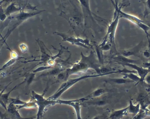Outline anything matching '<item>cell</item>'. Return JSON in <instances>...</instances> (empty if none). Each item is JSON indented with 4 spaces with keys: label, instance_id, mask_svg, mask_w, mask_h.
Segmentation results:
<instances>
[{
    "label": "cell",
    "instance_id": "obj_6",
    "mask_svg": "<svg viewBox=\"0 0 150 119\" xmlns=\"http://www.w3.org/2000/svg\"><path fill=\"white\" fill-rule=\"evenodd\" d=\"M58 35L59 36L63 38V42H67L73 45L83 47L87 49H89L92 48V46L89 43V40L88 39H83L80 38H75L73 37L69 36L63 33L56 32Z\"/></svg>",
    "mask_w": 150,
    "mask_h": 119
},
{
    "label": "cell",
    "instance_id": "obj_1",
    "mask_svg": "<svg viewBox=\"0 0 150 119\" xmlns=\"http://www.w3.org/2000/svg\"><path fill=\"white\" fill-rule=\"evenodd\" d=\"M93 69L98 74H105V75L112 74L111 72L107 73H103V68L101 67V64L98 59L96 58L94 51H91L88 56H84L81 52V59L73 65L71 68L67 69L64 75L65 80H67L71 75L85 73L89 69Z\"/></svg>",
    "mask_w": 150,
    "mask_h": 119
},
{
    "label": "cell",
    "instance_id": "obj_16",
    "mask_svg": "<svg viewBox=\"0 0 150 119\" xmlns=\"http://www.w3.org/2000/svg\"><path fill=\"white\" fill-rule=\"evenodd\" d=\"M141 46H142V43L141 42L138 45L135 47L134 49L130 50L125 51H124L122 53V55L126 57L129 56H132V55H134L136 52H137L138 51L140 47H141Z\"/></svg>",
    "mask_w": 150,
    "mask_h": 119
},
{
    "label": "cell",
    "instance_id": "obj_4",
    "mask_svg": "<svg viewBox=\"0 0 150 119\" xmlns=\"http://www.w3.org/2000/svg\"><path fill=\"white\" fill-rule=\"evenodd\" d=\"M119 15L117 13H115L114 20L110 23V25L108 28V32L107 35L105 36L103 42L102 43L99 47L102 48L106 45L107 42L109 41L110 44L115 45V34L116 30L118 25V21L120 19Z\"/></svg>",
    "mask_w": 150,
    "mask_h": 119
},
{
    "label": "cell",
    "instance_id": "obj_8",
    "mask_svg": "<svg viewBox=\"0 0 150 119\" xmlns=\"http://www.w3.org/2000/svg\"><path fill=\"white\" fill-rule=\"evenodd\" d=\"M43 11V10H42V11H39V12L33 13H26L23 11L21 12L20 13L17 15L16 17H15L17 22L16 24V27H17V26H18V25H20L23 22L26 20H28L29 18H31L36 15L39 14V13H41Z\"/></svg>",
    "mask_w": 150,
    "mask_h": 119
},
{
    "label": "cell",
    "instance_id": "obj_12",
    "mask_svg": "<svg viewBox=\"0 0 150 119\" xmlns=\"http://www.w3.org/2000/svg\"><path fill=\"white\" fill-rule=\"evenodd\" d=\"M148 116H150V110L149 109L142 108L132 119H144Z\"/></svg>",
    "mask_w": 150,
    "mask_h": 119
},
{
    "label": "cell",
    "instance_id": "obj_26",
    "mask_svg": "<svg viewBox=\"0 0 150 119\" xmlns=\"http://www.w3.org/2000/svg\"><path fill=\"white\" fill-rule=\"evenodd\" d=\"M144 54L146 58H148L150 57V54L149 53V52H147V51H145L144 52Z\"/></svg>",
    "mask_w": 150,
    "mask_h": 119
},
{
    "label": "cell",
    "instance_id": "obj_13",
    "mask_svg": "<svg viewBox=\"0 0 150 119\" xmlns=\"http://www.w3.org/2000/svg\"><path fill=\"white\" fill-rule=\"evenodd\" d=\"M105 93V91L104 89L103 88H98L96 89L94 92L90 94L89 95L86 96V98L88 100L90 99H93V98H97L101 96L102 94H104Z\"/></svg>",
    "mask_w": 150,
    "mask_h": 119
},
{
    "label": "cell",
    "instance_id": "obj_19",
    "mask_svg": "<svg viewBox=\"0 0 150 119\" xmlns=\"http://www.w3.org/2000/svg\"><path fill=\"white\" fill-rule=\"evenodd\" d=\"M17 59H15V58H11L9 61H8L7 63H6L3 66H2L1 68L0 69V71L4 69H6V68H8V67H9V66H11L13 65V64L15 63L16 62V60Z\"/></svg>",
    "mask_w": 150,
    "mask_h": 119
},
{
    "label": "cell",
    "instance_id": "obj_2",
    "mask_svg": "<svg viewBox=\"0 0 150 119\" xmlns=\"http://www.w3.org/2000/svg\"><path fill=\"white\" fill-rule=\"evenodd\" d=\"M106 76L105 74H94V75H86L82 76L76 78L71 79L67 80L64 83L62 84L59 87L57 91L50 97L48 98L49 99L51 100L56 101L67 90L71 88L74 85L77 84L78 82H79L81 80H83L85 79L88 78L96 77H102Z\"/></svg>",
    "mask_w": 150,
    "mask_h": 119
},
{
    "label": "cell",
    "instance_id": "obj_11",
    "mask_svg": "<svg viewBox=\"0 0 150 119\" xmlns=\"http://www.w3.org/2000/svg\"><path fill=\"white\" fill-rule=\"evenodd\" d=\"M107 82H111L117 84H125L126 83L134 82L129 79L125 78H108L106 80H104Z\"/></svg>",
    "mask_w": 150,
    "mask_h": 119
},
{
    "label": "cell",
    "instance_id": "obj_15",
    "mask_svg": "<svg viewBox=\"0 0 150 119\" xmlns=\"http://www.w3.org/2000/svg\"><path fill=\"white\" fill-rule=\"evenodd\" d=\"M20 10H21V8L16 6L15 4L13 3L8 7L6 9L5 13L6 15L7 16H8V15H10L11 14L20 11Z\"/></svg>",
    "mask_w": 150,
    "mask_h": 119
},
{
    "label": "cell",
    "instance_id": "obj_18",
    "mask_svg": "<svg viewBox=\"0 0 150 119\" xmlns=\"http://www.w3.org/2000/svg\"><path fill=\"white\" fill-rule=\"evenodd\" d=\"M10 100H11V103L14 105L15 106H22L26 103V101H23L21 100L20 98H10Z\"/></svg>",
    "mask_w": 150,
    "mask_h": 119
},
{
    "label": "cell",
    "instance_id": "obj_9",
    "mask_svg": "<svg viewBox=\"0 0 150 119\" xmlns=\"http://www.w3.org/2000/svg\"><path fill=\"white\" fill-rule=\"evenodd\" d=\"M129 114L128 106L122 109L115 110L113 111L110 115V119H121Z\"/></svg>",
    "mask_w": 150,
    "mask_h": 119
},
{
    "label": "cell",
    "instance_id": "obj_10",
    "mask_svg": "<svg viewBox=\"0 0 150 119\" xmlns=\"http://www.w3.org/2000/svg\"><path fill=\"white\" fill-rule=\"evenodd\" d=\"M140 107L141 106L139 103H138L137 105H134L132 103V101L130 100L129 101V105L128 106L129 113L133 114L136 115L140 111Z\"/></svg>",
    "mask_w": 150,
    "mask_h": 119
},
{
    "label": "cell",
    "instance_id": "obj_27",
    "mask_svg": "<svg viewBox=\"0 0 150 119\" xmlns=\"http://www.w3.org/2000/svg\"><path fill=\"white\" fill-rule=\"evenodd\" d=\"M93 119H100V116H96Z\"/></svg>",
    "mask_w": 150,
    "mask_h": 119
},
{
    "label": "cell",
    "instance_id": "obj_17",
    "mask_svg": "<svg viewBox=\"0 0 150 119\" xmlns=\"http://www.w3.org/2000/svg\"><path fill=\"white\" fill-rule=\"evenodd\" d=\"M144 3L145 8L144 17H146L150 15V0H146Z\"/></svg>",
    "mask_w": 150,
    "mask_h": 119
},
{
    "label": "cell",
    "instance_id": "obj_5",
    "mask_svg": "<svg viewBox=\"0 0 150 119\" xmlns=\"http://www.w3.org/2000/svg\"><path fill=\"white\" fill-rule=\"evenodd\" d=\"M88 100L85 98H81L78 99L72 100H63L58 99L57 100V104H64L68 105L72 107L75 111L77 119H82L81 115V103Z\"/></svg>",
    "mask_w": 150,
    "mask_h": 119
},
{
    "label": "cell",
    "instance_id": "obj_20",
    "mask_svg": "<svg viewBox=\"0 0 150 119\" xmlns=\"http://www.w3.org/2000/svg\"><path fill=\"white\" fill-rule=\"evenodd\" d=\"M79 1L81 3V6H83L85 8H86L87 11L88 12L89 14L91 15V13L89 8V4L88 0H79Z\"/></svg>",
    "mask_w": 150,
    "mask_h": 119
},
{
    "label": "cell",
    "instance_id": "obj_22",
    "mask_svg": "<svg viewBox=\"0 0 150 119\" xmlns=\"http://www.w3.org/2000/svg\"><path fill=\"white\" fill-rule=\"evenodd\" d=\"M20 49H21V51L23 53H25L27 52L28 50V46H27V44H25L23 43L20 45Z\"/></svg>",
    "mask_w": 150,
    "mask_h": 119
},
{
    "label": "cell",
    "instance_id": "obj_14",
    "mask_svg": "<svg viewBox=\"0 0 150 119\" xmlns=\"http://www.w3.org/2000/svg\"><path fill=\"white\" fill-rule=\"evenodd\" d=\"M38 108L37 105L35 100L32 99L30 101L26 102V103L22 106H17V108L18 109L22 108Z\"/></svg>",
    "mask_w": 150,
    "mask_h": 119
},
{
    "label": "cell",
    "instance_id": "obj_21",
    "mask_svg": "<svg viewBox=\"0 0 150 119\" xmlns=\"http://www.w3.org/2000/svg\"><path fill=\"white\" fill-rule=\"evenodd\" d=\"M52 68V66H42V67H40L39 68H37V69L33 71V72L34 73H36L42 71L43 70H49V69H50V68Z\"/></svg>",
    "mask_w": 150,
    "mask_h": 119
},
{
    "label": "cell",
    "instance_id": "obj_7",
    "mask_svg": "<svg viewBox=\"0 0 150 119\" xmlns=\"http://www.w3.org/2000/svg\"><path fill=\"white\" fill-rule=\"evenodd\" d=\"M121 65L123 66H129L135 70V71L137 72V73L138 74L139 77H140V82L145 81L147 74L150 72V69L141 67L134 63H124Z\"/></svg>",
    "mask_w": 150,
    "mask_h": 119
},
{
    "label": "cell",
    "instance_id": "obj_28",
    "mask_svg": "<svg viewBox=\"0 0 150 119\" xmlns=\"http://www.w3.org/2000/svg\"><path fill=\"white\" fill-rule=\"evenodd\" d=\"M146 25L149 27L150 28V23H148V24H146Z\"/></svg>",
    "mask_w": 150,
    "mask_h": 119
},
{
    "label": "cell",
    "instance_id": "obj_3",
    "mask_svg": "<svg viewBox=\"0 0 150 119\" xmlns=\"http://www.w3.org/2000/svg\"><path fill=\"white\" fill-rule=\"evenodd\" d=\"M45 91H44L42 94H39L35 91L32 92V99L35 101L38 108L36 119H42L45 110L47 108L57 104V100H51L45 98Z\"/></svg>",
    "mask_w": 150,
    "mask_h": 119
},
{
    "label": "cell",
    "instance_id": "obj_25",
    "mask_svg": "<svg viewBox=\"0 0 150 119\" xmlns=\"http://www.w3.org/2000/svg\"><path fill=\"white\" fill-rule=\"evenodd\" d=\"M0 117L1 119H8L6 114H3L0 111Z\"/></svg>",
    "mask_w": 150,
    "mask_h": 119
},
{
    "label": "cell",
    "instance_id": "obj_24",
    "mask_svg": "<svg viewBox=\"0 0 150 119\" xmlns=\"http://www.w3.org/2000/svg\"><path fill=\"white\" fill-rule=\"evenodd\" d=\"M11 57L13 58H15V59H17L18 58V56L17 53L14 51H12L11 54Z\"/></svg>",
    "mask_w": 150,
    "mask_h": 119
},
{
    "label": "cell",
    "instance_id": "obj_23",
    "mask_svg": "<svg viewBox=\"0 0 150 119\" xmlns=\"http://www.w3.org/2000/svg\"><path fill=\"white\" fill-rule=\"evenodd\" d=\"M3 11L4 10L2 9V8L1 7L0 8V20L2 21L5 20L7 16L5 13V12Z\"/></svg>",
    "mask_w": 150,
    "mask_h": 119
}]
</instances>
